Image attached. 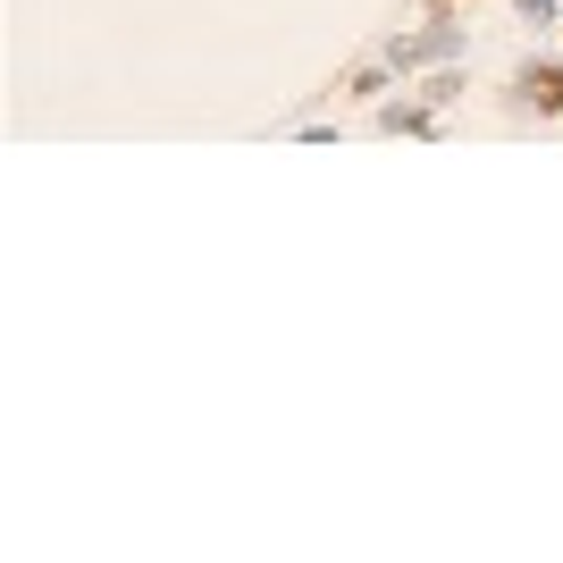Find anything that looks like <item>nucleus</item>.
<instances>
[{"label": "nucleus", "mask_w": 563, "mask_h": 563, "mask_svg": "<svg viewBox=\"0 0 563 563\" xmlns=\"http://www.w3.org/2000/svg\"><path fill=\"white\" fill-rule=\"evenodd\" d=\"M463 51H471V25L454 18V9H429V25L387 34V68L396 76H429V68H446V59H463Z\"/></svg>", "instance_id": "f257e3e1"}, {"label": "nucleus", "mask_w": 563, "mask_h": 563, "mask_svg": "<svg viewBox=\"0 0 563 563\" xmlns=\"http://www.w3.org/2000/svg\"><path fill=\"white\" fill-rule=\"evenodd\" d=\"M429 9H454V0H429Z\"/></svg>", "instance_id": "0eeeda50"}, {"label": "nucleus", "mask_w": 563, "mask_h": 563, "mask_svg": "<svg viewBox=\"0 0 563 563\" xmlns=\"http://www.w3.org/2000/svg\"><path fill=\"white\" fill-rule=\"evenodd\" d=\"M387 85H396V68H387V51H378V59H362V68L345 76V101H378Z\"/></svg>", "instance_id": "20e7f679"}, {"label": "nucleus", "mask_w": 563, "mask_h": 563, "mask_svg": "<svg viewBox=\"0 0 563 563\" xmlns=\"http://www.w3.org/2000/svg\"><path fill=\"white\" fill-rule=\"evenodd\" d=\"M505 101H514V110H539V118H563V59H521Z\"/></svg>", "instance_id": "f03ea898"}, {"label": "nucleus", "mask_w": 563, "mask_h": 563, "mask_svg": "<svg viewBox=\"0 0 563 563\" xmlns=\"http://www.w3.org/2000/svg\"><path fill=\"white\" fill-rule=\"evenodd\" d=\"M514 9H521L530 25H555V18H563V0H514Z\"/></svg>", "instance_id": "423d86ee"}, {"label": "nucleus", "mask_w": 563, "mask_h": 563, "mask_svg": "<svg viewBox=\"0 0 563 563\" xmlns=\"http://www.w3.org/2000/svg\"><path fill=\"white\" fill-rule=\"evenodd\" d=\"M378 135H438V101H378Z\"/></svg>", "instance_id": "7ed1b4c3"}, {"label": "nucleus", "mask_w": 563, "mask_h": 563, "mask_svg": "<svg viewBox=\"0 0 563 563\" xmlns=\"http://www.w3.org/2000/svg\"><path fill=\"white\" fill-rule=\"evenodd\" d=\"M421 101H438V110H446V101H463V68H454V59H446V68H429V76H421Z\"/></svg>", "instance_id": "39448f33"}]
</instances>
